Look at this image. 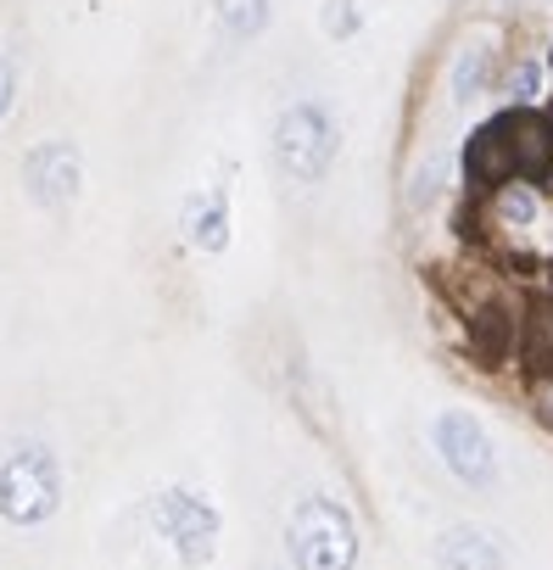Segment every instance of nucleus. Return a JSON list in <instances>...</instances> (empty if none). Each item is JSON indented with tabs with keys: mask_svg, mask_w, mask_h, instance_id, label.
<instances>
[{
	"mask_svg": "<svg viewBox=\"0 0 553 570\" xmlns=\"http://www.w3.org/2000/svg\"><path fill=\"white\" fill-rule=\"evenodd\" d=\"M497 129H503V146H508L514 174H542V168L553 163V124H547L542 112H531V107L503 112Z\"/></svg>",
	"mask_w": 553,
	"mask_h": 570,
	"instance_id": "7",
	"label": "nucleus"
},
{
	"mask_svg": "<svg viewBox=\"0 0 553 570\" xmlns=\"http://www.w3.org/2000/svg\"><path fill=\"white\" fill-rule=\"evenodd\" d=\"M151 531L174 548V559L179 564H207L213 553H218V509L201 498V492H190V487H168V492H157L151 498Z\"/></svg>",
	"mask_w": 553,
	"mask_h": 570,
	"instance_id": "4",
	"label": "nucleus"
},
{
	"mask_svg": "<svg viewBox=\"0 0 553 570\" xmlns=\"http://www.w3.org/2000/svg\"><path fill=\"white\" fill-rule=\"evenodd\" d=\"M486 62H492L486 51H464V57H458V68H453V96H458V101H470V96L486 85Z\"/></svg>",
	"mask_w": 553,
	"mask_h": 570,
	"instance_id": "12",
	"label": "nucleus"
},
{
	"mask_svg": "<svg viewBox=\"0 0 553 570\" xmlns=\"http://www.w3.org/2000/svg\"><path fill=\"white\" fill-rule=\"evenodd\" d=\"M492 218H497V229H531V224H536V196H531V185L503 179V185L492 190Z\"/></svg>",
	"mask_w": 553,
	"mask_h": 570,
	"instance_id": "10",
	"label": "nucleus"
},
{
	"mask_svg": "<svg viewBox=\"0 0 553 570\" xmlns=\"http://www.w3.org/2000/svg\"><path fill=\"white\" fill-rule=\"evenodd\" d=\"M508 90H514V101H531V90H536V68L520 62V68L508 73Z\"/></svg>",
	"mask_w": 553,
	"mask_h": 570,
	"instance_id": "15",
	"label": "nucleus"
},
{
	"mask_svg": "<svg viewBox=\"0 0 553 570\" xmlns=\"http://www.w3.org/2000/svg\"><path fill=\"white\" fill-rule=\"evenodd\" d=\"M268 23V0H218V29L229 40H251Z\"/></svg>",
	"mask_w": 553,
	"mask_h": 570,
	"instance_id": "11",
	"label": "nucleus"
},
{
	"mask_svg": "<svg viewBox=\"0 0 553 570\" xmlns=\"http://www.w3.org/2000/svg\"><path fill=\"white\" fill-rule=\"evenodd\" d=\"M185 240L196 252H224L229 246V190H201L185 202Z\"/></svg>",
	"mask_w": 553,
	"mask_h": 570,
	"instance_id": "9",
	"label": "nucleus"
},
{
	"mask_svg": "<svg viewBox=\"0 0 553 570\" xmlns=\"http://www.w3.org/2000/svg\"><path fill=\"white\" fill-rule=\"evenodd\" d=\"M431 442H436L442 464H447L464 487H492V475H497V453H492V436H486V425H481L475 414H464V409H442L436 425H431Z\"/></svg>",
	"mask_w": 553,
	"mask_h": 570,
	"instance_id": "6",
	"label": "nucleus"
},
{
	"mask_svg": "<svg viewBox=\"0 0 553 570\" xmlns=\"http://www.w3.org/2000/svg\"><path fill=\"white\" fill-rule=\"evenodd\" d=\"M286 553L292 570H358V520L347 503L314 492L286 520Z\"/></svg>",
	"mask_w": 553,
	"mask_h": 570,
	"instance_id": "2",
	"label": "nucleus"
},
{
	"mask_svg": "<svg viewBox=\"0 0 553 570\" xmlns=\"http://www.w3.org/2000/svg\"><path fill=\"white\" fill-rule=\"evenodd\" d=\"M325 35H336V40L358 35V7L353 0H325Z\"/></svg>",
	"mask_w": 553,
	"mask_h": 570,
	"instance_id": "13",
	"label": "nucleus"
},
{
	"mask_svg": "<svg viewBox=\"0 0 553 570\" xmlns=\"http://www.w3.org/2000/svg\"><path fill=\"white\" fill-rule=\"evenodd\" d=\"M436 570H503V548L481 525H447L436 537Z\"/></svg>",
	"mask_w": 553,
	"mask_h": 570,
	"instance_id": "8",
	"label": "nucleus"
},
{
	"mask_svg": "<svg viewBox=\"0 0 553 570\" xmlns=\"http://www.w3.org/2000/svg\"><path fill=\"white\" fill-rule=\"evenodd\" d=\"M62 509V459L46 442H18L0 459V520L34 531Z\"/></svg>",
	"mask_w": 553,
	"mask_h": 570,
	"instance_id": "1",
	"label": "nucleus"
},
{
	"mask_svg": "<svg viewBox=\"0 0 553 570\" xmlns=\"http://www.w3.org/2000/svg\"><path fill=\"white\" fill-rule=\"evenodd\" d=\"M542 414H547V420H553V381H547V386H542Z\"/></svg>",
	"mask_w": 553,
	"mask_h": 570,
	"instance_id": "16",
	"label": "nucleus"
},
{
	"mask_svg": "<svg viewBox=\"0 0 553 570\" xmlns=\"http://www.w3.org/2000/svg\"><path fill=\"white\" fill-rule=\"evenodd\" d=\"M12 107H18V68H12L7 51H0V124L12 118Z\"/></svg>",
	"mask_w": 553,
	"mask_h": 570,
	"instance_id": "14",
	"label": "nucleus"
},
{
	"mask_svg": "<svg viewBox=\"0 0 553 570\" xmlns=\"http://www.w3.org/2000/svg\"><path fill=\"white\" fill-rule=\"evenodd\" d=\"M23 190L34 207L46 213H62L79 202L85 190V151L73 140H40L29 157H23Z\"/></svg>",
	"mask_w": 553,
	"mask_h": 570,
	"instance_id": "5",
	"label": "nucleus"
},
{
	"mask_svg": "<svg viewBox=\"0 0 553 570\" xmlns=\"http://www.w3.org/2000/svg\"><path fill=\"white\" fill-rule=\"evenodd\" d=\"M336 124L325 107L314 101H297L280 112V124H274V163H280V174H292L297 185H319L336 163Z\"/></svg>",
	"mask_w": 553,
	"mask_h": 570,
	"instance_id": "3",
	"label": "nucleus"
}]
</instances>
